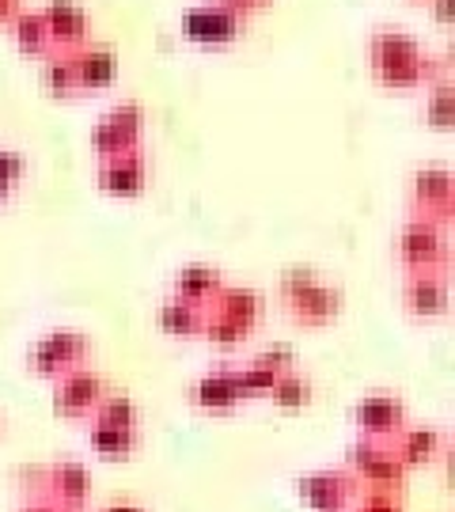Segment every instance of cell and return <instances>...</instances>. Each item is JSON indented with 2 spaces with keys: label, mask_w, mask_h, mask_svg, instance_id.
Segmentation results:
<instances>
[{
  "label": "cell",
  "mask_w": 455,
  "mask_h": 512,
  "mask_svg": "<svg viewBox=\"0 0 455 512\" xmlns=\"http://www.w3.org/2000/svg\"><path fill=\"white\" fill-rule=\"evenodd\" d=\"M372 65L383 84H421L429 76V57L421 54V46L402 31H376L372 35Z\"/></svg>",
  "instance_id": "6da1fadb"
},
{
  "label": "cell",
  "mask_w": 455,
  "mask_h": 512,
  "mask_svg": "<svg viewBox=\"0 0 455 512\" xmlns=\"http://www.w3.org/2000/svg\"><path fill=\"white\" fill-rule=\"evenodd\" d=\"M346 471L357 478V486H376V490H395V494H402L406 475H410L391 452V440L372 437H357L349 444Z\"/></svg>",
  "instance_id": "7a4b0ae2"
},
{
  "label": "cell",
  "mask_w": 455,
  "mask_h": 512,
  "mask_svg": "<svg viewBox=\"0 0 455 512\" xmlns=\"http://www.w3.org/2000/svg\"><path fill=\"white\" fill-rule=\"evenodd\" d=\"M88 357H91L88 334H84V330H73V327L50 330V334H42L35 346L27 349V365H31V372L50 376V380H57V376L69 372V368L88 365Z\"/></svg>",
  "instance_id": "3957f363"
},
{
  "label": "cell",
  "mask_w": 455,
  "mask_h": 512,
  "mask_svg": "<svg viewBox=\"0 0 455 512\" xmlns=\"http://www.w3.org/2000/svg\"><path fill=\"white\" fill-rule=\"evenodd\" d=\"M399 262L406 270H440L448 274V243H444V232H440V220L425 217H410L399 232Z\"/></svg>",
  "instance_id": "277c9868"
},
{
  "label": "cell",
  "mask_w": 455,
  "mask_h": 512,
  "mask_svg": "<svg viewBox=\"0 0 455 512\" xmlns=\"http://www.w3.org/2000/svg\"><path fill=\"white\" fill-rule=\"evenodd\" d=\"M103 391H107V380L99 372H91L88 365L69 368L54 380V414L69 421L91 418V410L103 399Z\"/></svg>",
  "instance_id": "5b68a950"
},
{
  "label": "cell",
  "mask_w": 455,
  "mask_h": 512,
  "mask_svg": "<svg viewBox=\"0 0 455 512\" xmlns=\"http://www.w3.org/2000/svg\"><path fill=\"white\" fill-rule=\"evenodd\" d=\"M296 494L311 512H349L357 497V478L349 471L323 467V471H308L296 478Z\"/></svg>",
  "instance_id": "8992f818"
},
{
  "label": "cell",
  "mask_w": 455,
  "mask_h": 512,
  "mask_svg": "<svg viewBox=\"0 0 455 512\" xmlns=\"http://www.w3.org/2000/svg\"><path fill=\"white\" fill-rule=\"evenodd\" d=\"M38 494L50 497L57 509H84L91 497V475L76 459H54L38 471Z\"/></svg>",
  "instance_id": "52a82bcc"
},
{
  "label": "cell",
  "mask_w": 455,
  "mask_h": 512,
  "mask_svg": "<svg viewBox=\"0 0 455 512\" xmlns=\"http://www.w3.org/2000/svg\"><path fill=\"white\" fill-rule=\"evenodd\" d=\"M239 27H243V12L228 0H201L182 12V35L194 42H228L239 35Z\"/></svg>",
  "instance_id": "ba28073f"
},
{
  "label": "cell",
  "mask_w": 455,
  "mask_h": 512,
  "mask_svg": "<svg viewBox=\"0 0 455 512\" xmlns=\"http://www.w3.org/2000/svg\"><path fill=\"white\" fill-rule=\"evenodd\" d=\"M353 425L361 437L391 440L406 425V403L391 391H372L353 403Z\"/></svg>",
  "instance_id": "9c48e42d"
},
{
  "label": "cell",
  "mask_w": 455,
  "mask_h": 512,
  "mask_svg": "<svg viewBox=\"0 0 455 512\" xmlns=\"http://www.w3.org/2000/svg\"><path fill=\"white\" fill-rule=\"evenodd\" d=\"M148 183V160H145V148L133 145L122 148V152H110L99 160V186L107 194H118V198H133L141 194Z\"/></svg>",
  "instance_id": "30bf717a"
},
{
  "label": "cell",
  "mask_w": 455,
  "mask_h": 512,
  "mask_svg": "<svg viewBox=\"0 0 455 512\" xmlns=\"http://www.w3.org/2000/svg\"><path fill=\"white\" fill-rule=\"evenodd\" d=\"M141 122H145V114H141L137 103H118L110 114H103L95 122V129H91V148L99 156H110V152L141 145Z\"/></svg>",
  "instance_id": "8fae6325"
},
{
  "label": "cell",
  "mask_w": 455,
  "mask_h": 512,
  "mask_svg": "<svg viewBox=\"0 0 455 512\" xmlns=\"http://www.w3.org/2000/svg\"><path fill=\"white\" fill-rule=\"evenodd\" d=\"M402 304L414 319H440L448 311V274L410 270L406 285H402Z\"/></svg>",
  "instance_id": "7c38bea8"
},
{
  "label": "cell",
  "mask_w": 455,
  "mask_h": 512,
  "mask_svg": "<svg viewBox=\"0 0 455 512\" xmlns=\"http://www.w3.org/2000/svg\"><path fill=\"white\" fill-rule=\"evenodd\" d=\"M410 198H414V209L425 213V217H448L455 202V183L448 167H418L414 171V183H410Z\"/></svg>",
  "instance_id": "4fadbf2b"
},
{
  "label": "cell",
  "mask_w": 455,
  "mask_h": 512,
  "mask_svg": "<svg viewBox=\"0 0 455 512\" xmlns=\"http://www.w3.org/2000/svg\"><path fill=\"white\" fill-rule=\"evenodd\" d=\"M391 452H395V459H399L406 471L429 467L444 452V433L433 429V425H402L399 433L391 437Z\"/></svg>",
  "instance_id": "5bb4252c"
},
{
  "label": "cell",
  "mask_w": 455,
  "mask_h": 512,
  "mask_svg": "<svg viewBox=\"0 0 455 512\" xmlns=\"http://www.w3.org/2000/svg\"><path fill=\"white\" fill-rule=\"evenodd\" d=\"M190 403L198 406V410H205V414H232V410L243 403V395H239V387H236V376H232V365L213 368V372L198 376V380L190 384Z\"/></svg>",
  "instance_id": "9a60e30c"
},
{
  "label": "cell",
  "mask_w": 455,
  "mask_h": 512,
  "mask_svg": "<svg viewBox=\"0 0 455 512\" xmlns=\"http://www.w3.org/2000/svg\"><path fill=\"white\" fill-rule=\"evenodd\" d=\"M289 311L300 327H327V323L338 319V311H342V289L315 281V285H308L304 293L292 296Z\"/></svg>",
  "instance_id": "2e32d148"
},
{
  "label": "cell",
  "mask_w": 455,
  "mask_h": 512,
  "mask_svg": "<svg viewBox=\"0 0 455 512\" xmlns=\"http://www.w3.org/2000/svg\"><path fill=\"white\" fill-rule=\"evenodd\" d=\"M50 38H54V50H73L88 38V12L76 4V0H50L46 8H38Z\"/></svg>",
  "instance_id": "e0dca14e"
},
{
  "label": "cell",
  "mask_w": 455,
  "mask_h": 512,
  "mask_svg": "<svg viewBox=\"0 0 455 512\" xmlns=\"http://www.w3.org/2000/svg\"><path fill=\"white\" fill-rule=\"evenodd\" d=\"M69 57H73L76 84L80 88H103L118 73V57H114L110 46H88V42H80V46L69 50Z\"/></svg>",
  "instance_id": "ac0fdd59"
},
{
  "label": "cell",
  "mask_w": 455,
  "mask_h": 512,
  "mask_svg": "<svg viewBox=\"0 0 455 512\" xmlns=\"http://www.w3.org/2000/svg\"><path fill=\"white\" fill-rule=\"evenodd\" d=\"M209 311H220V315L243 323L247 330H255L262 319V293L247 289V285H220V293L209 300Z\"/></svg>",
  "instance_id": "d6986e66"
},
{
  "label": "cell",
  "mask_w": 455,
  "mask_h": 512,
  "mask_svg": "<svg viewBox=\"0 0 455 512\" xmlns=\"http://www.w3.org/2000/svg\"><path fill=\"white\" fill-rule=\"evenodd\" d=\"M156 323L164 334L171 338H198L201 334V323H205V308L194 304V300H182V296H167L164 304L156 308Z\"/></svg>",
  "instance_id": "ffe728a7"
},
{
  "label": "cell",
  "mask_w": 455,
  "mask_h": 512,
  "mask_svg": "<svg viewBox=\"0 0 455 512\" xmlns=\"http://www.w3.org/2000/svg\"><path fill=\"white\" fill-rule=\"evenodd\" d=\"M220 285H224V277L209 262H190V266H182L179 274H175V296L194 300L201 308H209V300L220 293Z\"/></svg>",
  "instance_id": "44dd1931"
},
{
  "label": "cell",
  "mask_w": 455,
  "mask_h": 512,
  "mask_svg": "<svg viewBox=\"0 0 455 512\" xmlns=\"http://www.w3.org/2000/svg\"><path fill=\"white\" fill-rule=\"evenodd\" d=\"M88 444H91V452L103 459H129L137 452V429H118V425L91 421Z\"/></svg>",
  "instance_id": "7402d4cb"
},
{
  "label": "cell",
  "mask_w": 455,
  "mask_h": 512,
  "mask_svg": "<svg viewBox=\"0 0 455 512\" xmlns=\"http://www.w3.org/2000/svg\"><path fill=\"white\" fill-rule=\"evenodd\" d=\"M12 19H16V42L27 54H50L54 50V38H50V27H46L42 12H23L19 8Z\"/></svg>",
  "instance_id": "603a6c76"
},
{
  "label": "cell",
  "mask_w": 455,
  "mask_h": 512,
  "mask_svg": "<svg viewBox=\"0 0 455 512\" xmlns=\"http://www.w3.org/2000/svg\"><path fill=\"white\" fill-rule=\"evenodd\" d=\"M91 418L103 421V425H118V429H137V403L122 391H103V399L95 403Z\"/></svg>",
  "instance_id": "cb8c5ba5"
},
{
  "label": "cell",
  "mask_w": 455,
  "mask_h": 512,
  "mask_svg": "<svg viewBox=\"0 0 455 512\" xmlns=\"http://www.w3.org/2000/svg\"><path fill=\"white\" fill-rule=\"evenodd\" d=\"M270 399L281 406V410H304V406L311 403V380L300 376L296 368H292V372H281L277 384L270 387Z\"/></svg>",
  "instance_id": "d4e9b609"
},
{
  "label": "cell",
  "mask_w": 455,
  "mask_h": 512,
  "mask_svg": "<svg viewBox=\"0 0 455 512\" xmlns=\"http://www.w3.org/2000/svg\"><path fill=\"white\" fill-rule=\"evenodd\" d=\"M201 334L220 349H232V346H243L247 338H251V330L236 323V319H228V315H220V311H209L205 308V323H201Z\"/></svg>",
  "instance_id": "484cf974"
},
{
  "label": "cell",
  "mask_w": 455,
  "mask_h": 512,
  "mask_svg": "<svg viewBox=\"0 0 455 512\" xmlns=\"http://www.w3.org/2000/svg\"><path fill=\"white\" fill-rule=\"evenodd\" d=\"M232 376H236V387H239V395H243V399L270 395V387L277 384V372L255 365V361H247V365H232Z\"/></svg>",
  "instance_id": "4316f807"
},
{
  "label": "cell",
  "mask_w": 455,
  "mask_h": 512,
  "mask_svg": "<svg viewBox=\"0 0 455 512\" xmlns=\"http://www.w3.org/2000/svg\"><path fill=\"white\" fill-rule=\"evenodd\" d=\"M42 80L54 88L57 95H69L73 88H80L76 84V69H73V57L69 54H54L50 61H46V69H42Z\"/></svg>",
  "instance_id": "83f0119b"
},
{
  "label": "cell",
  "mask_w": 455,
  "mask_h": 512,
  "mask_svg": "<svg viewBox=\"0 0 455 512\" xmlns=\"http://www.w3.org/2000/svg\"><path fill=\"white\" fill-rule=\"evenodd\" d=\"M357 490H361L353 497L357 512H406L402 509V494H395V490H376V486H357Z\"/></svg>",
  "instance_id": "f1b7e54d"
},
{
  "label": "cell",
  "mask_w": 455,
  "mask_h": 512,
  "mask_svg": "<svg viewBox=\"0 0 455 512\" xmlns=\"http://www.w3.org/2000/svg\"><path fill=\"white\" fill-rule=\"evenodd\" d=\"M425 114H429V122H433V126H452L455 92L448 88V84H437L433 92L425 95Z\"/></svg>",
  "instance_id": "f546056e"
},
{
  "label": "cell",
  "mask_w": 455,
  "mask_h": 512,
  "mask_svg": "<svg viewBox=\"0 0 455 512\" xmlns=\"http://www.w3.org/2000/svg\"><path fill=\"white\" fill-rule=\"evenodd\" d=\"M23 156H19L16 148H0V202L16 190V183L23 179Z\"/></svg>",
  "instance_id": "4dcf8cb0"
},
{
  "label": "cell",
  "mask_w": 455,
  "mask_h": 512,
  "mask_svg": "<svg viewBox=\"0 0 455 512\" xmlns=\"http://www.w3.org/2000/svg\"><path fill=\"white\" fill-rule=\"evenodd\" d=\"M315 281H319V274H315L311 266H289V270L281 274V300L289 304L292 296L304 293V289H308V285H315Z\"/></svg>",
  "instance_id": "1f68e13d"
},
{
  "label": "cell",
  "mask_w": 455,
  "mask_h": 512,
  "mask_svg": "<svg viewBox=\"0 0 455 512\" xmlns=\"http://www.w3.org/2000/svg\"><path fill=\"white\" fill-rule=\"evenodd\" d=\"M251 361L281 376V372H292V368H296V353H292L289 346H270V349H262V353H255Z\"/></svg>",
  "instance_id": "d6a6232c"
},
{
  "label": "cell",
  "mask_w": 455,
  "mask_h": 512,
  "mask_svg": "<svg viewBox=\"0 0 455 512\" xmlns=\"http://www.w3.org/2000/svg\"><path fill=\"white\" fill-rule=\"evenodd\" d=\"M19 512H57V505H54V501H50V497H42V494H38L35 501H27V505H23V509H19Z\"/></svg>",
  "instance_id": "836d02e7"
},
{
  "label": "cell",
  "mask_w": 455,
  "mask_h": 512,
  "mask_svg": "<svg viewBox=\"0 0 455 512\" xmlns=\"http://www.w3.org/2000/svg\"><path fill=\"white\" fill-rule=\"evenodd\" d=\"M99 512H148L145 505H133V501H114V505H107V509Z\"/></svg>",
  "instance_id": "e575fe53"
},
{
  "label": "cell",
  "mask_w": 455,
  "mask_h": 512,
  "mask_svg": "<svg viewBox=\"0 0 455 512\" xmlns=\"http://www.w3.org/2000/svg\"><path fill=\"white\" fill-rule=\"evenodd\" d=\"M19 12V0H0V23L4 19H12Z\"/></svg>",
  "instance_id": "d590c367"
},
{
  "label": "cell",
  "mask_w": 455,
  "mask_h": 512,
  "mask_svg": "<svg viewBox=\"0 0 455 512\" xmlns=\"http://www.w3.org/2000/svg\"><path fill=\"white\" fill-rule=\"evenodd\" d=\"M437 12H440V19L452 16V0H437Z\"/></svg>",
  "instance_id": "8d00e7d4"
},
{
  "label": "cell",
  "mask_w": 455,
  "mask_h": 512,
  "mask_svg": "<svg viewBox=\"0 0 455 512\" xmlns=\"http://www.w3.org/2000/svg\"><path fill=\"white\" fill-rule=\"evenodd\" d=\"M228 4H232V8H239V12H243L247 4H262V0H228Z\"/></svg>",
  "instance_id": "74e56055"
},
{
  "label": "cell",
  "mask_w": 455,
  "mask_h": 512,
  "mask_svg": "<svg viewBox=\"0 0 455 512\" xmlns=\"http://www.w3.org/2000/svg\"><path fill=\"white\" fill-rule=\"evenodd\" d=\"M57 512H84V509H57Z\"/></svg>",
  "instance_id": "f35d334b"
},
{
  "label": "cell",
  "mask_w": 455,
  "mask_h": 512,
  "mask_svg": "<svg viewBox=\"0 0 455 512\" xmlns=\"http://www.w3.org/2000/svg\"><path fill=\"white\" fill-rule=\"evenodd\" d=\"M0 433H4V418H0Z\"/></svg>",
  "instance_id": "ab89813d"
}]
</instances>
